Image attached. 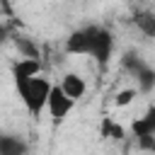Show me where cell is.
Returning a JSON list of instances; mask_svg holds the SVG:
<instances>
[{"mask_svg": "<svg viewBox=\"0 0 155 155\" xmlns=\"http://www.w3.org/2000/svg\"><path fill=\"white\" fill-rule=\"evenodd\" d=\"M63 48L68 56H90L99 65H107L114 53V36L102 24H87L70 31Z\"/></svg>", "mask_w": 155, "mask_h": 155, "instance_id": "obj_1", "label": "cell"}, {"mask_svg": "<svg viewBox=\"0 0 155 155\" xmlns=\"http://www.w3.org/2000/svg\"><path fill=\"white\" fill-rule=\"evenodd\" d=\"M51 92V80L44 75H34L27 82L17 85V94L22 99V104L27 107V111L31 116H39L41 111H46V99Z\"/></svg>", "mask_w": 155, "mask_h": 155, "instance_id": "obj_2", "label": "cell"}, {"mask_svg": "<svg viewBox=\"0 0 155 155\" xmlns=\"http://www.w3.org/2000/svg\"><path fill=\"white\" fill-rule=\"evenodd\" d=\"M75 104H78V102L70 99V97L61 90V85H51V92H48V99H46V111H48V116H51L56 124L65 121Z\"/></svg>", "mask_w": 155, "mask_h": 155, "instance_id": "obj_3", "label": "cell"}, {"mask_svg": "<svg viewBox=\"0 0 155 155\" xmlns=\"http://www.w3.org/2000/svg\"><path fill=\"white\" fill-rule=\"evenodd\" d=\"M41 70H44L41 58L19 56V61L12 65V80H15V87H17V85H22V82H27V80H29V78H34V75H41Z\"/></svg>", "mask_w": 155, "mask_h": 155, "instance_id": "obj_4", "label": "cell"}, {"mask_svg": "<svg viewBox=\"0 0 155 155\" xmlns=\"http://www.w3.org/2000/svg\"><path fill=\"white\" fill-rule=\"evenodd\" d=\"M58 85H61V90H63L70 99H75V102H80V99L87 94V82H85V78H82L80 73H65Z\"/></svg>", "mask_w": 155, "mask_h": 155, "instance_id": "obj_5", "label": "cell"}, {"mask_svg": "<svg viewBox=\"0 0 155 155\" xmlns=\"http://www.w3.org/2000/svg\"><path fill=\"white\" fill-rule=\"evenodd\" d=\"M131 133H133V138H140V136H155V107H148L143 116L133 119V124H131Z\"/></svg>", "mask_w": 155, "mask_h": 155, "instance_id": "obj_6", "label": "cell"}, {"mask_svg": "<svg viewBox=\"0 0 155 155\" xmlns=\"http://www.w3.org/2000/svg\"><path fill=\"white\" fill-rule=\"evenodd\" d=\"M133 24H136V29H138L143 36L155 39V12H150V10H138V12H133Z\"/></svg>", "mask_w": 155, "mask_h": 155, "instance_id": "obj_7", "label": "cell"}, {"mask_svg": "<svg viewBox=\"0 0 155 155\" xmlns=\"http://www.w3.org/2000/svg\"><path fill=\"white\" fill-rule=\"evenodd\" d=\"M133 78H136V90L138 92H153L155 90V68H150L148 63H143L136 73H133Z\"/></svg>", "mask_w": 155, "mask_h": 155, "instance_id": "obj_8", "label": "cell"}, {"mask_svg": "<svg viewBox=\"0 0 155 155\" xmlns=\"http://www.w3.org/2000/svg\"><path fill=\"white\" fill-rule=\"evenodd\" d=\"M27 143L19 138V136H12V133H0V155H22L27 153Z\"/></svg>", "mask_w": 155, "mask_h": 155, "instance_id": "obj_9", "label": "cell"}, {"mask_svg": "<svg viewBox=\"0 0 155 155\" xmlns=\"http://www.w3.org/2000/svg\"><path fill=\"white\" fill-rule=\"evenodd\" d=\"M99 136L121 140V138L126 136V128H124L121 124H116V121H114L111 116H104V119H102V124H99Z\"/></svg>", "mask_w": 155, "mask_h": 155, "instance_id": "obj_10", "label": "cell"}, {"mask_svg": "<svg viewBox=\"0 0 155 155\" xmlns=\"http://www.w3.org/2000/svg\"><path fill=\"white\" fill-rule=\"evenodd\" d=\"M15 46H17V51H19V56H29V58H41L39 56V46L29 39V36H22V34H17L15 36Z\"/></svg>", "mask_w": 155, "mask_h": 155, "instance_id": "obj_11", "label": "cell"}, {"mask_svg": "<svg viewBox=\"0 0 155 155\" xmlns=\"http://www.w3.org/2000/svg\"><path fill=\"white\" fill-rule=\"evenodd\" d=\"M136 97H138V90H136V87H124V90H119V92L114 94V107H119V109H121V107H128Z\"/></svg>", "mask_w": 155, "mask_h": 155, "instance_id": "obj_12", "label": "cell"}, {"mask_svg": "<svg viewBox=\"0 0 155 155\" xmlns=\"http://www.w3.org/2000/svg\"><path fill=\"white\" fill-rule=\"evenodd\" d=\"M136 145H138V150L155 153V136H140V138H136Z\"/></svg>", "mask_w": 155, "mask_h": 155, "instance_id": "obj_13", "label": "cell"}, {"mask_svg": "<svg viewBox=\"0 0 155 155\" xmlns=\"http://www.w3.org/2000/svg\"><path fill=\"white\" fill-rule=\"evenodd\" d=\"M7 36H10V31H7V27H5V24H0V41H5Z\"/></svg>", "mask_w": 155, "mask_h": 155, "instance_id": "obj_14", "label": "cell"}]
</instances>
